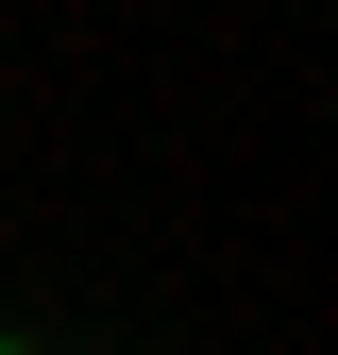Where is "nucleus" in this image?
<instances>
[{
    "label": "nucleus",
    "mask_w": 338,
    "mask_h": 355,
    "mask_svg": "<svg viewBox=\"0 0 338 355\" xmlns=\"http://www.w3.org/2000/svg\"><path fill=\"white\" fill-rule=\"evenodd\" d=\"M0 355H17V338H0Z\"/></svg>",
    "instance_id": "obj_1"
}]
</instances>
